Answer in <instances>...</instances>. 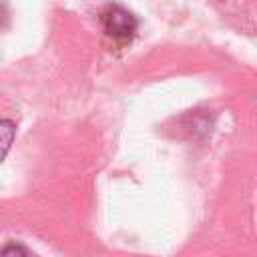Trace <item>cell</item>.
Wrapping results in <instances>:
<instances>
[{"instance_id":"cell-1","label":"cell","mask_w":257,"mask_h":257,"mask_svg":"<svg viewBox=\"0 0 257 257\" xmlns=\"http://www.w3.org/2000/svg\"><path fill=\"white\" fill-rule=\"evenodd\" d=\"M102 32L118 44H126L133 40V36L137 34L139 28V20L133 12H128L124 6L120 4H106L98 16Z\"/></svg>"},{"instance_id":"cell-2","label":"cell","mask_w":257,"mask_h":257,"mask_svg":"<svg viewBox=\"0 0 257 257\" xmlns=\"http://www.w3.org/2000/svg\"><path fill=\"white\" fill-rule=\"evenodd\" d=\"M16 137V124L10 118H0V163L6 159Z\"/></svg>"},{"instance_id":"cell-3","label":"cell","mask_w":257,"mask_h":257,"mask_svg":"<svg viewBox=\"0 0 257 257\" xmlns=\"http://www.w3.org/2000/svg\"><path fill=\"white\" fill-rule=\"evenodd\" d=\"M0 257H28V253L20 243H8L0 249Z\"/></svg>"},{"instance_id":"cell-4","label":"cell","mask_w":257,"mask_h":257,"mask_svg":"<svg viewBox=\"0 0 257 257\" xmlns=\"http://www.w3.org/2000/svg\"><path fill=\"white\" fill-rule=\"evenodd\" d=\"M8 18V12H6V6L0 2V28H2V22Z\"/></svg>"}]
</instances>
